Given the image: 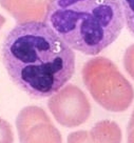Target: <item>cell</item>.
Instances as JSON below:
<instances>
[{"instance_id": "6da1fadb", "label": "cell", "mask_w": 134, "mask_h": 143, "mask_svg": "<svg viewBox=\"0 0 134 143\" xmlns=\"http://www.w3.org/2000/svg\"><path fill=\"white\" fill-rule=\"evenodd\" d=\"M11 80L34 99L53 96L75 73V53L45 21L17 23L1 45Z\"/></svg>"}, {"instance_id": "7a4b0ae2", "label": "cell", "mask_w": 134, "mask_h": 143, "mask_svg": "<svg viewBox=\"0 0 134 143\" xmlns=\"http://www.w3.org/2000/svg\"><path fill=\"white\" fill-rule=\"evenodd\" d=\"M45 22L74 51L98 55L125 25L120 0H49Z\"/></svg>"}, {"instance_id": "3957f363", "label": "cell", "mask_w": 134, "mask_h": 143, "mask_svg": "<svg viewBox=\"0 0 134 143\" xmlns=\"http://www.w3.org/2000/svg\"><path fill=\"white\" fill-rule=\"evenodd\" d=\"M82 78L93 98L107 109H125L133 99L132 86L107 58L89 60L82 69Z\"/></svg>"}, {"instance_id": "277c9868", "label": "cell", "mask_w": 134, "mask_h": 143, "mask_svg": "<svg viewBox=\"0 0 134 143\" xmlns=\"http://www.w3.org/2000/svg\"><path fill=\"white\" fill-rule=\"evenodd\" d=\"M49 108L59 124L74 127L85 122L91 112L90 103L77 86L64 85L49 100Z\"/></svg>"}, {"instance_id": "5b68a950", "label": "cell", "mask_w": 134, "mask_h": 143, "mask_svg": "<svg viewBox=\"0 0 134 143\" xmlns=\"http://www.w3.org/2000/svg\"><path fill=\"white\" fill-rule=\"evenodd\" d=\"M49 0H0L4 9L17 23L45 21Z\"/></svg>"}, {"instance_id": "8992f818", "label": "cell", "mask_w": 134, "mask_h": 143, "mask_svg": "<svg viewBox=\"0 0 134 143\" xmlns=\"http://www.w3.org/2000/svg\"><path fill=\"white\" fill-rule=\"evenodd\" d=\"M125 23L130 33L134 36V0H120Z\"/></svg>"}, {"instance_id": "52a82bcc", "label": "cell", "mask_w": 134, "mask_h": 143, "mask_svg": "<svg viewBox=\"0 0 134 143\" xmlns=\"http://www.w3.org/2000/svg\"><path fill=\"white\" fill-rule=\"evenodd\" d=\"M14 135L11 125L3 119L0 118V143H13Z\"/></svg>"}, {"instance_id": "ba28073f", "label": "cell", "mask_w": 134, "mask_h": 143, "mask_svg": "<svg viewBox=\"0 0 134 143\" xmlns=\"http://www.w3.org/2000/svg\"><path fill=\"white\" fill-rule=\"evenodd\" d=\"M124 63L129 75L134 79V44L127 49L124 57Z\"/></svg>"}, {"instance_id": "9c48e42d", "label": "cell", "mask_w": 134, "mask_h": 143, "mask_svg": "<svg viewBox=\"0 0 134 143\" xmlns=\"http://www.w3.org/2000/svg\"><path fill=\"white\" fill-rule=\"evenodd\" d=\"M4 23H5V18L3 17L2 15H0V29H1V27L3 26Z\"/></svg>"}]
</instances>
